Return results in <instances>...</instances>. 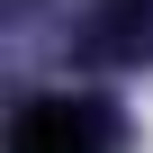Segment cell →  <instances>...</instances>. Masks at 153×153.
Returning <instances> with one entry per match:
<instances>
[{
	"instance_id": "obj_1",
	"label": "cell",
	"mask_w": 153,
	"mask_h": 153,
	"mask_svg": "<svg viewBox=\"0 0 153 153\" xmlns=\"http://www.w3.org/2000/svg\"><path fill=\"white\" fill-rule=\"evenodd\" d=\"M108 144H117V126L99 99H36L9 135V153H108Z\"/></svg>"
},
{
	"instance_id": "obj_2",
	"label": "cell",
	"mask_w": 153,
	"mask_h": 153,
	"mask_svg": "<svg viewBox=\"0 0 153 153\" xmlns=\"http://www.w3.org/2000/svg\"><path fill=\"white\" fill-rule=\"evenodd\" d=\"M99 45L117 63H153V0H108L99 9Z\"/></svg>"
}]
</instances>
